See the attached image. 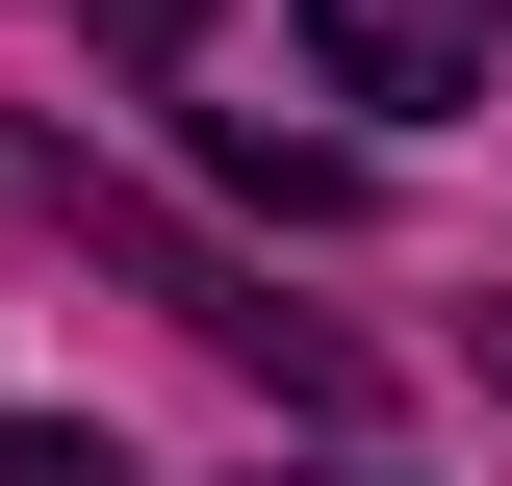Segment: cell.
<instances>
[{
    "instance_id": "obj_5",
    "label": "cell",
    "mask_w": 512,
    "mask_h": 486,
    "mask_svg": "<svg viewBox=\"0 0 512 486\" xmlns=\"http://www.w3.org/2000/svg\"><path fill=\"white\" fill-rule=\"evenodd\" d=\"M256 486H282V461H256Z\"/></svg>"
},
{
    "instance_id": "obj_3",
    "label": "cell",
    "mask_w": 512,
    "mask_h": 486,
    "mask_svg": "<svg viewBox=\"0 0 512 486\" xmlns=\"http://www.w3.org/2000/svg\"><path fill=\"white\" fill-rule=\"evenodd\" d=\"M0 486H128V461H103V435H52V410H26V435H0Z\"/></svg>"
},
{
    "instance_id": "obj_4",
    "label": "cell",
    "mask_w": 512,
    "mask_h": 486,
    "mask_svg": "<svg viewBox=\"0 0 512 486\" xmlns=\"http://www.w3.org/2000/svg\"><path fill=\"white\" fill-rule=\"evenodd\" d=\"M487 384H512V307H487Z\"/></svg>"
},
{
    "instance_id": "obj_1",
    "label": "cell",
    "mask_w": 512,
    "mask_h": 486,
    "mask_svg": "<svg viewBox=\"0 0 512 486\" xmlns=\"http://www.w3.org/2000/svg\"><path fill=\"white\" fill-rule=\"evenodd\" d=\"M487 52H512V0H308V77H333V103H384V128L487 103Z\"/></svg>"
},
{
    "instance_id": "obj_2",
    "label": "cell",
    "mask_w": 512,
    "mask_h": 486,
    "mask_svg": "<svg viewBox=\"0 0 512 486\" xmlns=\"http://www.w3.org/2000/svg\"><path fill=\"white\" fill-rule=\"evenodd\" d=\"M205 180H256V205H308V231H359V154H282V128H256V103L205 128Z\"/></svg>"
}]
</instances>
